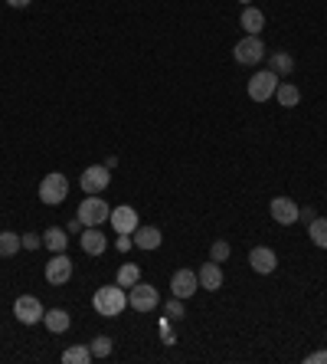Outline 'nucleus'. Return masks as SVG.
<instances>
[{"label": "nucleus", "mask_w": 327, "mask_h": 364, "mask_svg": "<svg viewBox=\"0 0 327 364\" xmlns=\"http://www.w3.org/2000/svg\"><path fill=\"white\" fill-rule=\"evenodd\" d=\"M92 305H95V312H99L102 319H115V315H121V312L128 308V289H121L118 282H115V286L95 289Z\"/></svg>", "instance_id": "obj_1"}, {"label": "nucleus", "mask_w": 327, "mask_h": 364, "mask_svg": "<svg viewBox=\"0 0 327 364\" xmlns=\"http://www.w3.org/2000/svg\"><path fill=\"white\" fill-rule=\"evenodd\" d=\"M115 282H118L121 289L138 286V282H141V266H138V263H125L118 269V276H115Z\"/></svg>", "instance_id": "obj_23"}, {"label": "nucleus", "mask_w": 327, "mask_h": 364, "mask_svg": "<svg viewBox=\"0 0 327 364\" xmlns=\"http://www.w3.org/2000/svg\"><path fill=\"white\" fill-rule=\"evenodd\" d=\"M239 3H246V7H249V3H252V0H239Z\"/></svg>", "instance_id": "obj_35"}, {"label": "nucleus", "mask_w": 327, "mask_h": 364, "mask_svg": "<svg viewBox=\"0 0 327 364\" xmlns=\"http://www.w3.org/2000/svg\"><path fill=\"white\" fill-rule=\"evenodd\" d=\"M112 184V171L105 165H92L82 171V178H79V187H82V194H102L105 187Z\"/></svg>", "instance_id": "obj_7"}, {"label": "nucleus", "mask_w": 327, "mask_h": 364, "mask_svg": "<svg viewBox=\"0 0 327 364\" xmlns=\"http://www.w3.org/2000/svg\"><path fill=\"white\" fill-rule=\"evenodd\" d=\"M161 338H164V345H177V335L170 328V319H161Z\"/></svg>", "instance_id": "obj_30"}, {"label": "nucleus", "mask_w": 327, "mask_h": 364, "mask_svg": "<svg viewBox=\"0 0 327 364\" xmlns=\"http://www.w3.org/2000/svg\"><path fill=\"white\" fill-rule=\"evenodd\" d=\"M43 246H46V250H53V253H66V246H69V236H66V230L49 227L43 233Z\"/></svg>", "instance_id": "obj_21"}, {"label": "nucleus", "mask_w": 327, "mask_h": 364, "mask_svg": "<svg viewBox=\"0 0 327 364\" xmlns=\"http://www.w3.org/2000/svg\"><path fill=\"white\" fill-rule=\"evenodd\" d=\"M79 246H82V253H89V256H102L105 250H108V236H105L99 227H86L82 236H79Z\"/></svg>", "instance_id": "obj_14"}, {"label": "nucleus", "mask_w": 327, "mask_h": 364, "mask_svg": "<svg viewBox=\"0 0 327 364\" xmlns=\"http://www.w3.org/2000/svg\"><path fill=\"white\" fill-rule=\"evenodd\" d=\"M308 364H327V348L314 351V354H308Z\"/></svg>", "instance_id": "obj_31"}, {"label": "nucleus", "mask_w": 327, "mask_h": 364, "mask_svg": "<svg viewBox=\"0 0 327 364\" xmlns=\"http://www.w3.org/2000/svg\"><path fill=\"white\" fill-rule=\"evenodd\" d=\"M196 289H200V279H196L194 269H177L174 279H170V292H174L177 299H190Z\"/></svg>", "instance_id": "obj_13"}, {"label": "nucleus", "mask_w": 327, "mask_h": 364, "mask_svg": "<svg viewBox=\"0 0 327 364\" xmlns=\"http://www.w3.org/2000/svg\"><path fill=\"white\" fill-rule=\"evenodd\" d=\"M23 250V243H20V233H14V230H0V256H16Z\"/></svg>", "instance_id": "obj_22"}, {"label": "nucleus", "mask_w": 327, "mask_h": 364, "mask_svg": "<svg viewBox=\"0 0 327 364\" xmlns=\"http://www.w3.org/2000/svg\"><path fill=\"white\" fill-rule=\"evenodd\" d=\"M229 253H233V246H229L226 240H216L213 246H209V259H213V263H226Z\"/></svg>", "instance_id": "obj_27"}, {"label": "nucleus", "mask_w": 327, "mask_h": 364, "mask_svg": "<svg viewBox=\"0 0 327 364\" xmlns=\"http://www.w3.org/2000/svg\"><path fill=\"white\" fill-rule=\"evenodd\" d=\"M131 240H134V246H138V250L151 253V250H157V246L164 243V236H161V230H157V227H138L131 233Z\"/></svg>", "instance_id": "obj_17"}, {"label": "nucleus", "mask_w": 327, "mask_h": 364, "mask_svg": "<svg viewBox=\"0 0 327 364\" xmlns=\"http://www.w3.org/2000/svg\"><path fill=\"white\" fill-rule=\"evenodd\" d=\"M7 3H10V7H30L33 0H7Z\"/></svg>", "instance_id": "obj_34"}, {"label": "nucleus", "mask_w": 327, "mask_h": 364, "mask_svg": "<svg viewBox=\"0 0 327 364\" xmlns=\"http://www.w3.org/2000/svg\"><path fill=\"white\" fill-rule=\"evenodd\" d=\"M239 27L249 33V36H259L262 33V27H265V14L259 10V7H242V14H239Z\"/></svg>", "instance_id": "obj_16"}, {"label": "nucleus", "mask_w": 327, "mask_h": 364, "mask_svg": "<svg viewBox=\"0 0 327 364\" xmlns=\"http://www.w3.org/2000/svg\"><path fill=\"white\" fill-rule=\"evenodd\" d=\"M128 305H131L134 312H154L161 305V292H157V286H151V282H138V286L128 289Z\"/></svg>", "instance_id": "obj_5"}, {"label": "nucleus", "mask_w": 327, "mask_h": 364, "mask_svg": "<svg viewBox=\"0 0 327 364\" xmlns=\"http://www.w3.org/2000/svg\"><path fill=\"white\" fill-rule=\"evenodd\" d=\"M89 361H92V348H86V345L62 351V364H89Z\"/></svg>", "instance_id": "obj_25"}, {"label": "nucleus", "mask_w": 327, "mask_h": 364, "mask_svg": "<svg viewBox=\"0 0 327 364\" xmlns=\"http://www.w3.org/2000/svg\"><path fill=\"white\" fill-rule=\"evenodd\" d=\"M249 266H252L259 276H272L278 269V256H275V250H268V246H255L252 253H249Z\"/></svg>", "instance_id": "obj_12"}, {"label": "nucleus", "mask_w": 327, "mask_h": 364, "mask_svg": "<svg viewBox=\"0 0 327 364\" xmlns=\"http://www.w3.org/2000/svg\"><path fill=\"white\" fill-rule=\"evenodd\" d=\"M20 243H23V250L36 253V250L43 246V236H40V233H20Z\"/></svg>", "instance_id": "obj_29"}, {"label": "nucleus", "mask_w": 327, "mask_h": 364, "mask_svg": "<svg viewBox=\"0 0 327 364\" xmlns=\"http://www.w3.org/2000/svg\"><path fill=\"white\" fill-rule=\"evenodd\" d=\"M89 348H92V358H108L112 354V338L108 335H95Z\"/></svg>", "instance_id": "obj_26"}, {"label": "nucleus", "mask_w": 327, "mask_h": 364, "mask_svg": "<svg viewBox=\"0 0 327 364\" xmlns=\"http://www.w3.org/2000/svg\"><path fill=\"white\" fill-rule=\"evenodd\" d=\"M196 279H200V289H207V292H216V289H223V269H220V263H203L200 266V273H196Z\"/></svg>", "instance_id": "obj_15"}, {"label": "nucleus", "mask_w": 327, "mask_h": 364, "mask_svg": "<svg viewBox=\"0 0 327 364\" xmlns=\"http://www.w3.org/2000/svg\"><path fill=\"white\" fill-rule=\"evenodd\" d=\"M268 69H272L278 79L291 76V73H295V56H291V53H285V49H278V53H268Z\"/></svg>", "instance_id": "obj_18"}, {"label": "nucleus", "mask_w": 327, "mask_h": 364, "mask_svg": "<svg viewBox=\"0 0 327 364\" xmlns=\"http://www.w3.org/2000/svg\"><path fill=\"white\" fill-rule=\"evenodd\" d=\"M278 82H282V79L275 76L272 69H265V73H255V76L249 79L246 92H249V99H252V102H268V99H275Z\"/></svg>", "instance_id": "obj_6"}, {"label": "nucleus", "mask_w": 327, "mask_h": 364, "mask_svg": "<svg viewBox=\"0 0 327 364\" xmlns=\"http://www.w3.org/2000/svg\"><path fill=\"white\" fill-rule=\"evenodd\" d=\"M66 197H69V178L66 174L53 171V174H46L43 181H40V200H43L46 207H60Z\"/></svg>", "instance_id": "obj_2"}, {"label": "nucleus", "mask_w": 327, "mask_h": 364, "mask_svg": "<svg viewBox=\"0 0 327 364\" xmlns=\"http://www.w3.org/2000/svg\"><path fill=\"white\" fill-rule=\"evenodd\" d=\"M14 315H16L20 325H36V321H43L46 308L36 295H20V299L14 302Z\"/></svg>", "instance_id": "obj_8"}, {"label": "nucleus", "mask_w": 327, "mask_h": 364, "mask_svg": "<svg viewBox=\"0 0 327 364\" xmlns=\"http://www.w3.org/2000/svg\"><path fill=\"white\" fill-rule=\"evenodd\" d=\"M73 279V259L66 253H53V259L46 263V282L49 286H66Z\"/></svg>", "instance_id": "obj_9"}, {"label": "nucleus", "mask_w": 327, "mask_h": 364, "mask_svg": "<svg viewBox=\"0 0 327 364\" xmlns=\"http://www.w3.org/2000/svg\"><path fill=\"white\" fill-rule=\"evenodd\" d=\"M115 246L125 253V250H131V246H134V240H131V236H118V243H115Z\"/></svg>", "instance_id": "obj_33"}, {"label": "nucleus", "mask_w": 327, "mask_h": 364, "mask_svg": "<svg viewBox=\"0 0 327 364\" xmlns=\"http://www.w3.org/2000/svg\"><path fill=\"white\" fill-rule=\"evenodd\" d=\"M108 217H112V207H108L99 194H86V200L79 204V220H82V227H102Z\"/></svg>", "instance_id": "obj_3"}, {"label": "nucleus", "mask_w": 327, "mask_h": 364, "mask_svg": "<svg viewBox=\"0 0 327 364\" xmlns=\"http://www.w3.org/2000/svg\"><path fill=\"white\" fill-rule=\"evenodd\" d=\"M233 60H236L239 66H259V62L265 60L262 36H242V40L233 46Z\"/></svg>", "instance_id": "obj_4"}, {"label": "nucleus", "mask_w": 327, "mask_h": 364, "mask_svg": "<svg viewBox=\"0 0 327 364\" xmlns=\"http://www.w3.org/2000/svg\"><path fill=\"white\" fill-rule=\"evenodd\" d=\"M108 220H112V230H115L118 236H131L134 230H138V210H134L131 204H121V207H115Z\"/></svg>", "instance_id": "obj_10"}, {"label": "nucleus", "mask_w": 327, "mask_h": 364, "mask_svg": "<svg viewBox=\"0 0 327 364\" xmlns=\"http://www.w3.org/2000/svg\"><path fill=\"white\" fill-rule=\"evenodd\" d=\"M314 217H317V213H314V207H301V210H298V220H304V223H311Z\"/></svg>", "instance_id": "obj_32"}, {"label": "nucleus", "mask_w": 327, "mask_h": 364, "mask_svg": "<svg viewBox=\"0 0 327 364\" xmlns=\"http://www.w3.org/2000/svg\"><path fill=\"white\" fill-rule=\"evenodd\" d=\"M43 325L53 335H66V332H69V325H73V319H69V312H66V308H49V312L43 315Z\"/></svg>", "instance_id": "obj_19"}, {"label": "nucleus", "mask_w": 327, "mask_h": 364, "mask_svg": "<svg viewBox=\"0 0 327 364\" xmlns=\"http://www.w3.org/2000/svg\"><path fill=\"white\" fill-rule=\"evenodd\" d=\"M164 312H167V319H170V321H180L183 315H187V312H183V299H177V295H174V299L167 302V308H164Z\"/></svg>", "instance_id": "obj_28"}, {"label": "nucleus", "mask_w": 327, "mask_h": 364, "mask_svg": "<svg viewBox=\"0 0 327 364\" xmlns=\"http://www.w3.org/2000/svg\"><path fill=\"white\" fill-rule=\"evenodd\" d=\"M275 102L282 108H295L301 102V92H298L295 82H278V89H275Z\"/></svg>", "instance_id": "obj_20"}, {"label": "nucleus", "mask_w": 327, "mask_h": 364, "mask_svg": "<svg viewBox=\"0 0 327 364\" xmlns=\"http://www.w3.org/2000/svg\"><path fill=\"white\" fill-rule=\"evenodd\" d=\"M308 236L317 250H327V217H314L308 223Z\"/></svg>", "instance_id": "obj_24"}, {"label": "nucleus", "mask_w": 327, "mask_h": 364, "mask_svg": "<svg viewBox=\"0 0 327 364\" xmlns=\"http://www.w3.org/2000/svg\"><path fill=\"white\" fill-rule=\"evenodd\" d=\"M298 207L291 197H275L272 204H268V213H272V220L275 223H282V227H291V223H298Z\"/></svg>", "instance_id": "obj_11"}]
</instances>
